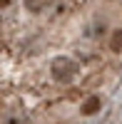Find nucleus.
<instances>
[{
    "label": "nucleus",
    "instance_id": "f257e3e1",
    "mask_svg": "<svg viewBox=\"0 0 122 124\" xmlns=\"http://www.w3.org/2000/svg\"><path fill=\"white\" fill-rule=\"evenodd\" d=\"M77 75V65L70 57H57L52 60V77L57 82H62V85H67V82H72Z\"/></svg>",
    "mask_w": 122,
    "mask_h": 124
},
{
    "label": "nucleus",
    "instance_id": "f03ea898",
    "mask_svg": "<svg viewBox=\"0 0 122 124\" xmlns=\"http://www.w3.org/2000/svg\"><path fill=\"white\" fill-rule=\"evenodd\" d=\"M100 107H102V102H100V97H87L85 104H82V114H95V112H100Z\"/></svg>",
    "mask_w": 122,
    "mask_h": 124
},
{
    "label": "nucleus",
    "instance_id": "7ed1b4c3",
    "mask_svg": "<svg viewBox=\"0 0 122 124\" xmlns=\"http://www.w3.org/2000/svg\"><path fill=\"white\" fill-rule=\"evenodd\" d=\"M110 50H115V52H120V50H122V30H115V32H112V40H110Z\"/></svg>",
    "mask_w": 122,
    "mask_h": 124
},
{
    "label": "nucleus",
    "instance_id": "20e7f679",
    "mask_svg": "<svg viewBox=\"0 0 122 124\" xmlns=\"http://www.w3.org/2000/svg\"><path fill=\"white\" fill-rule=\"evenodd\" d=\"M45 5H47V0H25V8L33 10V13H40Z\"/></svg>",
    "mask_w": 122,
    "mask_h": 124
}]
</instances>
